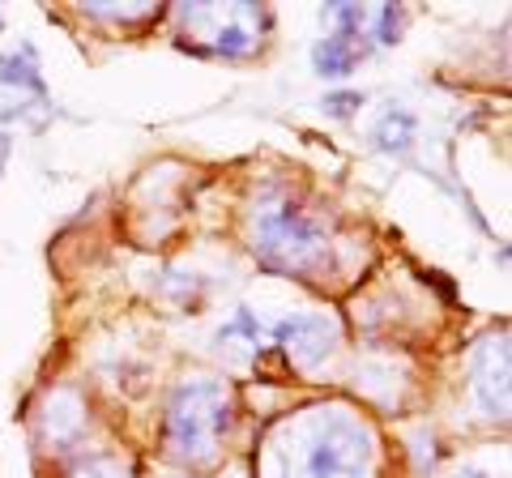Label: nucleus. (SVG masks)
Segmentation results:
<instances>
[{
  "label": "nucleus",
  "instance_id": "3",
  "mask_svg": "<svg viewBox=\"0 0 512 478\" xmlns=\"http://www.w3.org/2000/svg\"><path fill=\"white\" fill-rule=\"evenodd\" d=\"M252 248L269 269L278 274H316L325 265V231L316 222L295 210V205H274V210H261L252 227Z\"/></svg>",
  "mask_w": 512,
  "mask_h": 478
},
{
  "label": "nucleus",
  "instance_id": "12",
  "mask_svg": "<svg viewBox=\"0 0 512 478\" xmlns=\"http://www.w3.org/2000/svg\"><path fill=\"white\" fill-rule=\"evenodd\" d=\"M355 107H363L359 90H342V94H329V99H325V111H329V116H338V120L355 116Z\"/></svg>",
  "mask_w": 512,
  "mask_h": 478
},
{
  "label": "nucleus",
  "instance_id": "13",
  "mask_svg": "<svg viewBox=\"0 0 512 478\" xmlns=\"http://www.w3.org/2000/svg\"><path fill=\"white\" fill-rule=\"evenodd\" d=\"M82 478H133V470L120 466V461H94Z\"/></svg>",
  "mask_w": 512,
  "mask_h": 478
},
{
  "label": "nucleus",
  "instance_id": "4",
  "mask_svg": "<svg viewBox=\"0 0 512 478\" xmlns=\"http://www.w3.org/2000/svg\"><path fill=\"white\" fill-rule=\"evenodd\" d=\"M470 376H474V397L483 414L491 419H504L508 414V342H483L478 355L470 363Z\"/></svg>",
  "mask_w": 512,
  "mask_h": 478
},
{
  "label": "nucleus",
  "instance_id": "14",
  "mask_svg": "<svg viewBox=\"0 0 512 478\" xmlns=\"http://www.w3.org/2000/svg\"><path fill=\"white\" fill-rule=\"evenodd\" d=\"M5 158H9V133L0 129V167H5Z\"/></svg>",
  "mask_w": 512,
  "mask_h": 478
},
{
  "label": "nucleus",
  "instance_id": "5",
  "mask_svg": "<svg viewBox=\"0 0 512 478\" xmlns=\"http://www.w3.org/2000/svg\"><path fill=\"white\" fill-rule=\"evenodd\" d=\"M278 346L286 350V355H295L299 368H316L320 359L333 350V342H338V329H333V321H325V316H291V321H282L274 329Z\"/></svg>",
  "mask_w": 512,
  "mask_h": 478
},
{
  "label": "nucleus",
  "instance_id": "8",
  "mask_svg": "<svg viewBox=\"0 0 512 478\" xmlns=\"http://www.w3.org/2000/svg\"><path fill=\"white\" fill-rule=\"evenodd\" d=\"M248 18H252V9H248V5H239V9L231 13V22H222V26H218V52H222V56H231V60H235V56H248V52H252L256 30L244 26Z\"/></svg>",
  "mask_w": 512,
  "mask_h": 478
},
{
  "label": "nucleus",
  "instance_id": "9",
  "mask_svg": "<svg viewBox=\"0 0 512 478\" xmlns=\"http://www.w3.org/2000/svg\"><path fill=\"white\" fill-rule=\"evenodd\" d=\"M0 82H5V86H26V90L43 94V77L35 69V56H30V47H26V52L0 56Z\"/></svg>",
  "mask_w": 512,
  "mask_h": 478
},
{
  "label": "nucleus",
  "instance_id": "1",
  "mask_svg": "<svg viewBox=\"0 0 512 478\" xmlns=\"http://www.w3.org/2000/svg\"><path fill=\"white\" fill-rule=\"evenodd\" d=\"M372 440L350 410H312L286 440V478H367Z\"/></svg>",
  "mask_w": 512,
  "mask_h": 478
},
{
  "label": "nucleus",
  "instance_id": "7",
  "mask_svg": "<svg viewBox=\"0 0 512 478\" xmlns=\"http://www.w3.org/2000/svg\"><path fill=\"white\" fill-rule=\"evenodd\" d=\"M414 129H419V124H414V116L410 111H402V107H389L384 111V116L376 120V133H372V141L380 150H410V141H414Z\"/></svg>",
  "mask_w": 512,
  "mask_h": 478
},
{
  "label": "nucleus",
  "instance_id": "6",
  "mask_svg": "<svg viewBox=\"0 0 512 478\" xmlns=\"http://www.w3.org/2000/svg\"><path fill=\"white\" fill-rule=\"evenodd\" d=\"M312 65H316V73H320V77H346L350 69H355V43H350L346 35H338V30H333L329 39H320V43H316Z\"/></svg>",
  "mask_w": 512,
  "mask_h": 478
},
{
  "label": "nucleus",
  "instance_id": "10",
  "mask_svg": "<svg viewBox=\"0 0 512 478\" xmlns=\"http://www.w3.org/2000/svg\"><path fill=\"white\" fill-rule=\"evenodd\" d=\"M329 13L338 18V35H346V39H355L359 30H363V22H367V9L363 5H350V0H338Z\"/></svg>",
  "mask_w": 512,
  "mask_h": 478
},
{
  "label": "nucleus",
  "instance_id": "11",
  "mask_svg": "<svg viewBox=\"0 0 512 478\" xmlns=\"http://www.w3.org/2000/svg\"><path fill=\"white\" fill-rule=\"evenodd\" d=\"M402 26H406V9H402V5H384V9H380L376 35H380L384 47H393L397 39H402Z\"/></svg>",
  "mask_w": 512,
  "mask_h": 478
},
{
  "label": "nucleus",
  "instance_id": "2",
  "mask_svg": "<svg viewBox=\"0 0 512 478\" xmlns=\"http://www.w3.org/2000/svg\"><path fill=\"white\" fill-rule=\"evenodd\" d=\"M231 427V393L222 380H184L167 402L163 453L188 466H214L218 440Z\"/></svg>",
  "mask_w": 512,
  "mask_h": 478
},
{
  "label": "nucleus",
  "instance_id": "15",
  "mask_svg": "<svg viewBox=\"0 0 512 478\" xmlns=\"http://www.w3.org/2000/svg\"><path fill=\"white\" fill-rule=\"evenodd\" d=\"M0 30H5V13H0Z\"/></svg>",
  "mask_w": 512,
  "mask_h": 478
}]
</instances>
